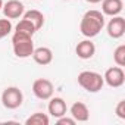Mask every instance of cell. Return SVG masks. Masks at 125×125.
I'll return each instance as SVG.
<instances>
[{"label":"cell","mask_w":125,"mask_h":125,"mask_svg":"<svg viewBox=\"0 0 125 125\" xmlns=\"http://www.w3.org/2000/svg\"><path fill=\"white\" fill-rule=\"evenodd\" d=\"M104 27V16L102 12L99 10H88L84 13L83 19H81V24H80V31L84 37L87 38H91V37H96L102 28Z\"/></svg>","instance_id":"1"},{"label":"cell","mask_w":125,"mask_h":125,"mask_svg":"<svg viewBox=\"0 0 125 125\" xmlns=\"http://www.w3.org/2000/svg\"><path fill=\"white\" fill-rule=\"evenodd\" d=\"M12 46H13V53L16 57H21V59L30 57L34 52L32 35L15 31V34L12 35Z\"/></svg>","instance_id":"2"},{"label":"cell","mask_w":125,"mask_h":125,"mask_svg":"<svg viewBox=\"0 0 125 125\" xmlns=\"http://www.w3.org/2000/svg\"><path fill=\"white\" fill-rule=\"evenodd\" d=\"M78 84L88 93H97L102 90L104 80L100 74H97L94 71H83L78 75Z\"/></svg>","instance_id":"3"},{"label":"cell","mask_w":125,"mask_h":125,"mask_svg":"<svg viewBox=\"0 0 125 125\" xmlns=\"http://www.w3.org/2000/svg\"><path fill=\"white\" fill-rule=\"evenodd\" d=\"M24 96L18 87H8L2 93V103L6 109H16L22 104Z\"/></svg>","instance_id":"4"},{"label":"cell","mask_w":125,"mask_h":125,"mask_svg":"<svg viewBox=\"0 0 125 125\" xmlns=\"http://www.w3.org/2000/svg\"><path fill=\"white\" fill-rule=\"evenodd\" d=\"M53 84L46 78H38L32 84V93L40 100H49L53 96Z\"/></svg>","instance_id":"5"},{"label":"cell","mask_w":125,"mask_h":125,"mask_svg":"<svg viewBox=\"0 0 125 125\" xmlns=\"http://www.w3.org/2000/svg\"><path fill=\"white\" fill-rule=\"evenodd\" d=\"M103 80H104V83L109 87L118 88V87L124 85V83H125V74H124V71H122L121 66H112V68H109L104 72Z\"/></svg>","instance_id":"6"},{"label":"cell","mask_w":125,"mask_h":125,"mask_svg":"<svg viewBox=\"0 0 125 125\" xmlns=\"http://www.w3.org/2000/svg\"><path fill=\"white\" fill-rule=\"evenodd\" d=\"M2 10H3V15L8 19H16V18L22 16L24 12H25L24 5L21 2H18V0H9L8 3L3 5Z\"/></svg>","instance_id":"7"},{"label":"cell","mask_w":125,"mask_h":125,"mask_svg":"<svg viewBox=\"0 0 125 125\" xmlns=\"http://www.w3.org/2000/svg\"><path fill=\"white\" fill-rule=\"evenodd\" d=\"M125 32V19L122 16H112L107 24V34L112 38H121Z\"/></svg>","instance_id":"8"},{"label":"cell","mask_w":125,"mask_h":125,"mask_svg":"<svg viewBox=\"0 0 125 125\" xmlns=\"http://www.w3.org/2000/svg\"><path fill=\"white\" fill-rule=\"evenodd\" d=\"M49 113L53 116V118H60V116H63L66 115V102L62 99V97H50L49 99Z\"/></svg>","instance_id":"9"},{"label":"cell","mask_w":125,"mask_h":125,"mask_svg":"<svg viewBox=\"0 0 125 125\" xmlns=\"http://www.w3.org/2000/svg\"><path fill=\"white\" fill-rule=\"evenodd\" d=\"M75 52L78 54L80 59H91L96 53V46L93 41L90 40H84V41H80L75 47Z\"/></svg>","instance_id":"10"},{"label":"cell","mask_w":125,"mask_h":125,"mask_svg":"<svg viewBox=\"0 0 125 125\" xmlns=\"http://www.w3.org/2000/svg\"><path fill=\"white\" fill-rule=\"evenodd\" d=\"M71 116L75 119V122H85L90 118L88 107L81 102H75L71 106Z\"/></svg>","instance_id":"11"},{"label":"cell","mask_w":125,"mask_h":125,"mask_svg":"<svg viewBox=\"0 0 125 125\" xmlns=\"http://www.w3.org/2000/svg\"><path fill=\"white\" fill-rule=\"evenodd\" d=\"M32 59L35 60V63L38 65H49L50 62L53 60V53L49 47H38V49H34L32 52Z\"/></svg>","instance_id":"12"},{"label":"cell","mask_w":125,"mask_h":125,"mask_svg":"<svg viewBox=\"0 0 125 125\" xmlns=\"http://www.w3.org/2000/svg\"><path fill=\"white\" fill-rule=\"evenodd\" d=\"M124 3L122 0H102V10L104 15L116 16L122 12Z\"/></svg>","instance_id":"13"},{"label":"cell","mask_w":125,"mask_h":125,"mask_svg":"<svg viewBox=\"0 0 125 125\" xmlns=\"http://www.w3.org/2000/svg\"><path fill=\"white\" fill-rule=\"evenodd\" d=\"M24 18H25V19H28V21L35 27V30H37V31L44 25V16H43V13H41L40 10L32 9V10L24 12Z\"/></svg>","instance_id":"14"},{"label":"cell","mask_w":125,"mask_h":125,"mask_svg":"<svg viewBox=\"0 0 125 125\" xmlns=\"http://www.w3.org/2000/svg\"><path fill=\"white\" fill-rule=\"evenodd\" d=\"M49 122H50V119L46 113L37 112V113H32L25 121V125H49Z\"/></svg>","instance_id":"15"},{"label":"cell","mask_w":125,"mask_h":125,"mask_svg":"<svg viewBox=\"0 0 125 125\" xmlns=\"http://www.w3.org/2000/svg\"><path fill=\"white\" fill-rule=\"evenodd\" d=\"M15 31H19V32H25V34H28V35H34V32L37 31L35 30V27L28 21V19H25V18H22L19 22H18V25H16V28H15Z\"/></svg>","instance_id":"16"},{"label":"cell","mask_w":125,"mask_h":125,"mask_svg":"<svg viewBox=\"0 0 125 125\" xmlns=\"http://www.w3.org/2000/svg\"><path fill=\"white\" fill-rule=\"evenodd\" d=\"M113 60L118 66H125V46L121 44L113 52Z\"/></svg>","instance_id":"17"},{"label":"cell","mask_w":125,"mask_h":125,"mask_svg":"<svg viewBox=\"0 0 125 125\" xmlns=\"http://www.w3.org/2000/svg\"><path fill=\"white\" fill-rule=\"evenodd\" d=\"M12 31V24L9 19H0V38L6 37Z\"/></svg>","instance_id":"18"},{"label":"cell","mask_w":125,"mask_h":125,"mask_svg":"<svg viewBox=\"0 0 125 125\" xmlns=\"http://www.w3.org/2000/svg\"><path fill=\"white\" fill-rule=\"evenodd\" d=\"M116 116L121 119H125V100H121L116 106Z\"/></svg>","instance_id":"19"},{"label":"cell","mask_w":125,"mask_h":125,"mask_svg":"<svg viewBox=\"0 0 125 125\" xmlns=\"http://www.w3.org/2000/svg\"><path fill=\"white\" fill-rule=\"evenodd\" d=\"M75 124V119L74 118H68V116H60L57 118V125H74Z\"/></svg>","instance_id":"20"},{"label":"cell","mask_w":125,"mask_h":125,"mask_svg":"<svg viewBox=\"0 0 125 125\" xmlns=\"http://www.w3.org/2000/svg\"><path fill=\"white\" fill-rule=\"evenodd\" d=\"M85 2H88V3H91V5H96V3H100L102 0H85Z\"/></svg>","instance_id":"21"},{"label":"cell","mask_w":125,"mask_h":125,"mask_svg":"<svg viewBox=\"0 0 125 125\" xmlns=\"http://www.w3.org/2000/svg\"><path fill=\"white\" fill-rule=\"evenodd\" d=\"M2 8H3V0H0V10H2Z\"/></svg>","instance_id":"22"}]
</instances>
